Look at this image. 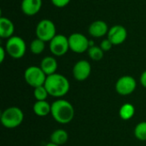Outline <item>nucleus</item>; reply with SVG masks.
<instances>
[{"instance_id":"obj_1","label":"nucleus","mask_w":146,"mask_h":146,"mask_svg":"<svg viewBox=\"0 0 146 146\" xmlns=\"http://www.w3.org/2000/svg\"><path fill=\"white\" fill-rule=\"evenodd\" d=\"M50 96L55 98L64 97L70 89V83L68 80L62 74H53L47 76L44 85Z\"/></svg>"},{"instance_id":"obj_2","label":"nucleus","mask_w":146,"mask_h":146,"mask_svg":"<svg viewBox=\"0 0 146 146\" xmlns=\"http://www.w3.org/2000/svg\"><path fill=\"white\" fill-rule=\"evenodd\" d=\"M50 114L56 122L68 124L73 121L75 111L71 103L64 99H57L51 104Z\"/></svg>"},{"instance_id":"obj_3","label":"nucleus","mask_w":146,"mask_h":146,"mask_svg":"<svg viewBox=\"0 0 146 146\" xmlns=\"http://www.w3.org/2000/svg\"><path fill=\"white\" fill-rule=\"evenodd\" d=\"M24 120V114L22 110L15 106L5 109L1 114L2 125L9 129L16 128L21 125Z\"/></svg>"},{"instance_id":"obj_4","label":"nucleus","mask_w":146,"mask_h":146,"mask_svg":"<svg viewBox=\"0 0 146 146\" xmlns=\"http://www.w3.org/2000/svg\"><path fill=\"white\" fill-rule=\"evenodd\" d=\"M7 55L14 59H20L24 56L27 50V45L24 39L19 36H12L7 39L5 44Z\"/></svg>"},{"instance_id":"obj_5","label":"nucleus","mask_w":146,"mask_h":146,"mask_svg":"<svg viewBox=\"0 0 146 146\" xmlns=\"http://www.w3.org/2000/svg\"><path fill=\"white\" fill-rule=\"evenodd\" d=\"M47 75L38 66H30L24 72V80L27 85L36 88L38 86H44L46 80Z\"/></svg>"},{"instance_id":"obj_6","label":"nucleus","mask_w":146,"mask_h":146,"mask_svg":"<svg viewBox=\"0 0 146 146\" xmlns=\"http://www.w3.org/2000/svg\"><path fill=\"white\" fill-rule=\"evenodd\" d=\"M35 33L38 38L46 43L50 42L56 35V27L51 20L43 19L37 24Z\"/></svg>"},{"instance_id":"obj_7","label":"nucleus","mask_w":146,"mask_h":146,"mask_svg":"<svg viewBox=\"0 0 146 146\" xmlns=\"http://www.w3.org/2000/svg\"><path fill=\"white\" fill-rule=\"evenodd\" d=\"M69 49L78 54L84 53L90 48V40L80 33H74L68 37Z\"/></svg>"},{"instance_id":"obj_8","label":"nucleus","mask_w":146,"mask_h":146,"mask_svg":"<svg viewBox=\"0 0 146 146\" xmlns=\"http://www.w3.org/2000/svg\"><path fill=\"white\" fill-rule=\"evenodd\" d=\"M49 43L50 50L55 56H62L70 50L68 38L63 34H56Z\"/></svg>"},{"instance_id":"obj_9","label":"nucleus","mask_w":146,"mask_h":146,"mask_svg":"<svg viewBox=\"0 0 146 146\" xmlns=\"http://www.w3.org/2000/svg\"><path fill=\"white\" fill-rule=\"evenodd\" d=\"M137 87V82L133 76L124 75L120 77L115 83V91L121 96L132 94Z\"/></svg>"},{"instance_id":"obj_10","label":"nucleus","mask_w":146,"mask_h":146,"mask_svg":"<svg viewBox=\"0 0 146 146\" xmlns=\"http://www.w3.org/2000/svg\"><path fill=\"white\" fill-rule=\"evenodd\" d=\"M127 38V31L122 25H114L108 32L107 38H109L114 45L123 44Z\"/></svg>"},{"instance_id":"obj_11","label":"nucleus","mask_w":146,"mask_h":146,"mask_svg":"<svg viewBox=\"0 0 146 146\" xmlns=\"http://www.w3.org/2000/svg\"><path fill=\"white\" fill-rule=\"evenodd\" d=\"M92 73V66L86 60L78 61L73 68V76L78 81H84L89 78Z\"/></svg>"},{"instance_id":"obj_12","label":"nucleus","mask_w":146,"mask_h":146,"mask_svg":"<svg viewBox=\"0 0 146 146\" xmlns=\"http://www.w3.org/2000/svg\"><path fill=\"white\" fill-rule=\"evenodd\" d=\"M109 27L107 23L102 20H97L92 22L88 27L89 34L93 38H102L108 34Z\"/></svg>"},{"instance_id":"obj_13","label":"nucleus","mask_w":146,"mask_h":146,"mask_svg":"<svg viewBox=\"0 0 146 146\" xmlns=\"http://www.w3.org/2000/svg\"><path fill=\"white\" fill-rule=\"evenodd\" d=\"M42 0H22L21 8L24 15L33 16L37 15L42 8Z\"/></svg>"},{"instance_id":"obj_14","label":"nucleus","mask_w":146,"mask_h":146,"mask_svg":"<svg viewBox=\"0 0 146 146\" xmlns=\"http://www.w3.org/2000/svg\"><path fill=\"white\" fill-rule=\"evenodd\" d=\"M15 25L13 21L4 16L0 17V37L2 38H9L14 36Z\"/></svg>"},{"instance_id":"obj_15","label":"nucleus","mask_w":146,"mask_h":146,"mask_svg":"<svg viewBox=\"0 0 146 146\" xmlns=\"http://www.w3.org/2000/svg\"><path fill=\"white\" fill-rule=\"evenodd\" d=\"M41 69L44 72V74L49 76L53 74H56V70H57V61L54 56H45L41 60L40 62V66Z\"/></svg>"},{"instance_id":"obj_16","label":"nucleus","mask_w":146,"mask_h":146,"mask_svg":"<svg viewBox=\"0 0 146 146\" xmlns=\"http://www.w3.org/2000/svg\"><path fill=\"white\" fill-rule=\"evenodd\" d=\"M33 112L36 115L39 117H44L50 114L51 112V104H50L46 100L45 101H36L33 107Z\"/></svg>"},{"instance_id":"obj_17","label":"nucleus","mask_w":146,"mask_h":146,"mask_svg":"<svg viewBox=\"0 0 146 146\" xmlns=\"http://www.w3.org/2000/svg\"><path fill=\"white\" fill-rule=\"evenodd\" d=\"M68 140V133L64 129H56L50 134V142L62 146Z\"/></svg>"},{"instance_id":"obj_18","label":"nucleus","mask_w":146,"mask_h":146,"mask_svg":"<svg viewBox=\"0 0 146 146\" xmlns=\"http://www.w3.org/2000/svg\"><path fill=\"white\" fill-rule=\"evenodd\" d=\"M135 114V108L132 104L127 103L124 104L119 110V115L120 117L124 121H128L133 117Z\"/></svg>"},{"instance_id":"obj_19","label":"nucleus","mask_w":146,"mask_h":146,"mask_svg":"<svg viewBox=\"0 0 146 146\" xmlns=\"http://www.w3.org/2000/svg\"><path fill=\"white\" fill-rule=\"evenodd\" d=\"M30 51L34 55L41 54L45 49V42L36 38L30 44Z\"/></svg>"},{"instance_id":"obj_20","label":"nucleus","mask_w":146,"mask_h":146,"mask_svg":"<svg viewBox=\"0 0 146 146\" xmlns=\"http://www.w3.org/2000/svg\"><path fill=\"white\" fill-rule=\"evenodd\" d=\"M87 53H88L89 57H90L92 60L96 61V62H98V61H100V60L103 59L104 51L101 49L100 46L93 45V46H91V47L88 49Z\"/></svg>"},{"instance_id":"obj_21","label":"nucleus","mask_w":146,"mask_h":146,"mask_svg":"<svg viewBox=\"0 0 146 146\" xmlns=\"http://www.w3.org/2000/svg\"><path fill=\"white\" fill-rule=\"evenodd\" d=\"M134 135L137 139L146 141V121H142L137 124L134 128Z\"/></svg>"},{"instance_id":"obj_22","label":"nucleus","mask_w":146,"mask_h":146,"mask_svg":"<svg viewBox=\"0 0 146 146\" xmlns=\"http://www.w3.org/2000/svg\"><path fill=\"white\" fill-rule=\"evenodd\" d=\"M33 95L37 101H45L49 96V93H48L45 86H38L36 88H34Z\"/></svg>"},{"instance_id":"obj_23","label":"nucleus","mask_w":146,"mask_h":146,"mask_svg":"<svg viewBox=\"0 0 146 146\" xmlns=\"http://www.w3.org/2000/svg\"><path fill=\"white\" fill-rule=\"evenodd\" d=\"M113 45H114V44L111 43V41H110L109 38H104V39H103V40L101 41L99 46L101 47V49H102L104 51H109V50H110L112 49Z\"/></svg>"},{"instance_id":"obj_24","label":"nucleus","mask_w":146,"mask_h":146,"mask_svg":"<svg viewBox=\"0 0 146 146\" xmlns=\"http://www.w3.org/2000/svg\"><path fill=\"white\" fill-rule=\"evenodd\" d=\"M51 3L56 8H64L66 7L71 0H50Z\"/></svg>"},{"instance_id":"obj_25","label":"nucleus","mask_w":146,"mask_h":146,"mask_svg":"<svg viewBox=\"0 0 146 146\" xmlns=\"http://www.w3.org/2000/svg\"><path fill=\"white\" fill-rule=\"evenodd\" d=\"M7 54L6 49L3 46H0V62L3 63L4 59H5V56Z\"/></svg>"},{"instance_id":"obj_26","label":"nucleus","mask_w":146,"mask_h":146,"mask_svg":"<svg viewBox=\"0 0 146 146\" xmlns=\"http://www.w3.org/2000/svg\"><path fill=\"white\" fill-rule=\"evenodd\" d=\"M139 80H140V84L142 85V86H144L145 88H146V70L142 73Z\"/></svg>"},{"instance_id":"obj_27","label":"nucleus","mask_w":146,"mask_h":146,"mask_svg":"<svg viewBox=\"0 0 146 146\" xmlns=\"http://www.w3.org/2000/svg\"><path fill=\"white\" fill-rule=\"evenodd\" d=\"M44 146H59V145H55V144H53V143H48L47 145H45Z\"/></svg>"}]
</instances>
